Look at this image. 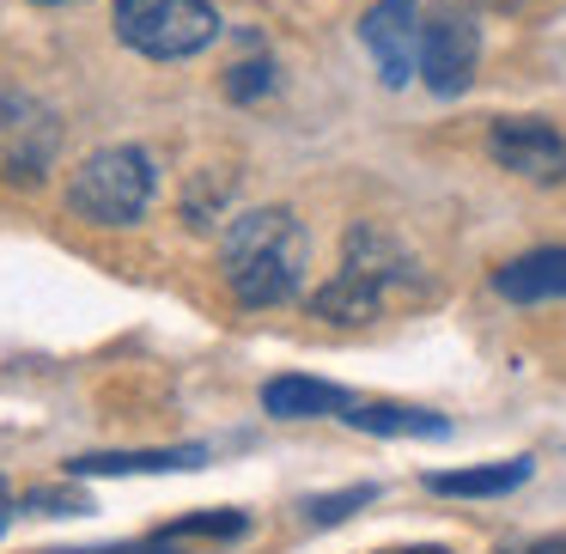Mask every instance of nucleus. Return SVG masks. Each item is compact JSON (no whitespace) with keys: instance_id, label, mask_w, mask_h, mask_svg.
<instances>
[{"instance_id":"nucleus-12","label":"nucleus","mask_w":566,"mask_h":554,"mask_svg":"<svg viewBox=\"0 0 566 554\" xmlns=\"http://www.w3.org/2000/svg\"><path fill=\"white\" fill-rule=\"evenodd\" d=\"M342 420L359 432H378V439H444V432H451L444 415H432V408H402V403H347Z\"/></svg>"},{"instance_id":"nucleus-13","label":"nucleus","mask_w":566,"mask_h":554,"mask_svg":"<svg viewBox=\"0 0 566 554\" xmlns=\"http://www.w3.org/2000/svg\"><path fill=\"white\" fill-rule=\"evenodd\" d=\"M530 475H536L530 457H505V463H481V469H444L427 488L444 493V500H500V493H517Z\"/></svg>"},{"instance_id":"nucleus-8","label":"nucleus","mask_w":566,"mask_h":554,"mask_svg":"<svg viewBox=\"0 0 566 554\" xmlns=\"http://www.w3.org/2000/svg\"><path fill=\"white\" fill-rule=\"evenodd\" d=\"M475 62H481V31H475V19H463V13L427 19V38H420V80H427V92H439V98L469 92Z\"/></svg>"},{"instance_id":"nucleus-19","label":"nucleus","mask_w":566,"mask_h":554,"mask_svg":"<svg viewBox=\"0 0 566 554\" xmlns=\"http://www.w3.org/2000/svg\"><path fill=\"white\" fill-rule=\"evenodd\" d=\"M384 554H451V548H432L427 542V548H384Z\"/></svg>"},{"instance_id":"nucleus-16","label":"nucleus","mask_w":566,"mask_h":554,"mask_svg":"<svg viewBox=\"0 0 566 554\" xmlns=\"http://www.w3.org/2000/svg\"><path fill=\"white\" fill-rule=\"evenodd\" d=\"M269 86H274V67L269 62H244V67H232V74H226V98H238V104L262 98Z\"/></svg>"},{"instance_id":"nucleus-11","label":"nucleus","mask_w":566,"mask_h":554,"mask_svg":"<svg viewBox=\"0 0 566 554\" xmlns=\"http://www.w3.org/2000/svg\"><path fill=\"white\" fill-rule=\"evenodd\" d=\"M347 403H354L347 390H335V384H323V378H298V372H286V378H269V384H262V408H269L274 420L342 415Z\"/></svg>"},{"instance_id":"nucleus-17","label":"nucleus","mask_w":566,"mask_h":554,"mask_svg":"<svg viewBox=\"0 0 566 554\" xmlns=\"http://www.w3.org/2000/svg\"><path fill=\"white\" fill-rule=\"evenodd\" d=\"M505 554H566V536H542V542H524V548H505Z\"/></svg>"},{"instance_id":"nucleus-5","label":"nucleus","mask_w":566,"mask_h":554,"mask_svg":"<svg viewBox=\"0 0 566 554\" xmlns=\"http://www.w3.org/2000/svg\"><path fill=\"white\" fill-rule=\"evenodd\" d=\"M62 153V123L31 92H0V184H43Z\"/></svg>"},{"instance_id":"nucleus-7","label":"nucleus","mask_w":566,"mask_h":554,"mask_svg":"<svg viewBox=\"0 0 566 554\" xmlns=\"http://www.w3.org/2000/svg\"><path fill=\"white\" fill-rule=\"evenodd\" d=\"M488 153L500 171L524 177V184H566V135L542 116H505L493 123Z\"/></svg>"},{"instance_id":"nucleus-6","label":"nucleus","mask_w":566,"mask_h":554,"mask_svg":"<svg viewBox=\"0 0 566 554\" xmlns=\"http://www.w3.org/2000/svg\"><path fill=\"white\" fill-rule=\"evenodd\" d=\"M420 38H427V13L420 0H378L366 19H359V43L371 50L384 86L402 92L420 74Z\"/></svg>"},{"instance_id":"nucleus-1","label":"nucleus","mask_w":566,"mask_h":554,"mask_svg":"<svg viewBox=\"0 0 566 554\" xmlns=\"http://www.w3.org/2000/svg\"><path fill=\"white\" fill-rule=\"evenodd\" d=\"M305 262H311V238H305V226H298L293 208L238 213L220 238L226 286H232V299L250 311L286 305V299L305 286Z\"/></svg>"},{"instance_id":"nucleus-9","label":"nucleus","mask_w":566,"mask_h":554,"mask_svg":"<svg viewBox=\"0 0 566 554\" xmlns=\"http://www.w3.org/2000/svg\"><path fill=\"white\" fill-rule=\"evenodd\" d=\"M493 293L512 299V305H548V299H566V244L530 250V257H512L493 269Z\"/></svg>"},{"instance_id":"nucleus-14","label":"nucleus","mask_w":566,"mask_h":554,"mask_svg":"<svg viewBox=\"0 0 566 554\" xmlns=\"http://www.w3.org/2000/svg\"><path fill=\"white\" fill-rule=\"evenodd\" d=\"M250 530V518L244 512H189V518H177L165 536L171 542H189V536H208V542H232V536H244Z\"/></svg>"},{"instance_id":"nucleus-3","label":"nucleus","mask_w":566,"mask_h":554,"mask_svg":"<svg viewBox=\"0 0 566 554\" xmlns=\"http://www.w3.org/2000/svg\"><path fill=\"white\" fill-rule=\"evenodd\" d=\"M159 171L140 147H98L74 177H67V208L92 226H135L153 208Z\"/></svg>"},{"instance_id":"nucleus-4","label":"nucleus","mask_w":566,"mask_h":554,"mask_svg":"<svg viewBox=\"0 0 566 554\" xmlns=\"http://www.w3.org/2000/svg\"><path fill=\"white\" fill-rule=\"evenodd\" d=\"M116 38L147 62H184L220 38L208 0H116Z\"/></svg>"},{"instance_id":"nucleus-15","label":"nucleus","mask_w":566,"mask_h":554,"mask_svg":"<svg viewBox=\"0 0 566 554\" xmlns=\"http://www.w3.org/2000/svg\"><path fill=\"white\" fill-rule=\"evenodd\" d=\"M371 500H378L371 481H359V488H347V493H317V500H305V524H342V518H354L359 505H371Z\"/></svg>"},{"instance_id":"nucleus-10","label":"nucleus","mask_w":566,"mask_h":554,"mask_svg":"<svg viewBox=\"0 0 566 554\" xmlns=\"http://www.w3.org/2000/svg\"><path fill=\"white\" fill-rule=\"evenodd\" d=\"M208 445H171V451H92L74 457L67 475H165V469H201Z\"/></svg>"},{"instance_id":"nucleus-2","label":"nucleus","mask_w":566,"mask_h":554,"mask_svg":"<svg viewBox=\"0 0 566 554\" xmlns=\"http://www.w3.org/2000/svg\"><path fill=\"white\" fill-rule=\"evenodd\" d=\"M420 286V262L378 226H354L342 244V269L323 293H311V317L323 323H371L396 293Z\"/></svg>"},{"instance_id":"nucleus-18","label":"nucleus","mask_w":566,"mask_h":554,"mask_svg":"<svg viewBox=\"0 0 566 554\" xmlns=\"http://www.w3.org/2000/svg\"><path fill=\"white\" fill-rule=\"evenodd\" d=\"M13 512H19V500H13V493H7V481H0V530L13 524Z\"/></svg>"},{"instance_id":"nucleus-20","label":"nucleus","mask_w":566,"mask_h":554,"mask_svg":"<svg viewBox=\"0 0 566 554\" xmlns=\"http://www.w3.org/2000/svg\"><path fill=\"white\" fill-rule=\"evenodd\" d=\"M38 7H67V0H38Z\"/></svg>"}]
</instances>
